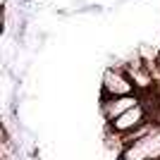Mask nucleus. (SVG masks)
I'll return each mask as SVG.
<instances>
[{"label":"nucleus","instance_id":"nucleus-5","mask_svg":"<svg viewBox=\"0 0 160 160\" xmlns=\"http://www.w3.org/2000/svg\"><path fill=\"white\" fill-rule=\"evenodd\" d=\"M158 67H160V50H158Z\"/></svg>","mask_w":160,"mask_h":160},{"label":"nucleus","instance_id":"nucleus-1","mask_svg":"<svg viewBox=\"0 0 160 160\" xmlns=\"http://www.w3.org/2000/svg\"><path fill=\"white\" fill-rule=\"evenodd\" d=\"M136 86L127 77L124 67H108L103 74V96L100 98H117V96H134Z\"/></svg>","mask_w":160,"mask_h":160},{"label":"nucleus","instance_id":"nucleus-2","mask_svg":"<svg viewBox=\"0 0 160 160\" xmlns=\"http://www.w3.org/2000/svg\"><path fill=\"white\" fill-rule=\"evenodd\" d=\"M141 103V96L134 93V96H117V98H100V115L103 120L110 124L112 120H117L120 115H124L127 110H132L134 105Z\"/></svg>","mask_w":160,"mask_h":160},{"label":"nucleus","instance_id":"nucleus-4","mask_svg":"<svg viewBox=\"0 0 160 160\" xmlns=\"http://www.w3.org/2000/svg\"><path fill=\"white\" fill-rule=\"evenodd\" d=\"M124 72H127V77L132 79V84L136 86V93H143V91H151V88L155 86V81H153V74L148 72V67L146 62L141 60V55L136 53L132 58V60L124 65Z\"/></svg>","mask_w":160,"mask_h":160},{"label":"nucleus","instance_id":"nucleus-3","mask_svg":"<svg viewBox=\"0 0 160 160\" xmlns=\"http://www.w3.org/2000/svg\"><path fill=\"white\" fill-rule=\"evenodd\" d=\"M146 117H148V110H146V105H143V100H141L139 105H134L132 110L120 115V117L112 120L108 127L112 129V132H117V134H129V132H134V129L143 127V124H146Z\"/></svg>","mask_w":160,"mask_h":160}]
</instances>
